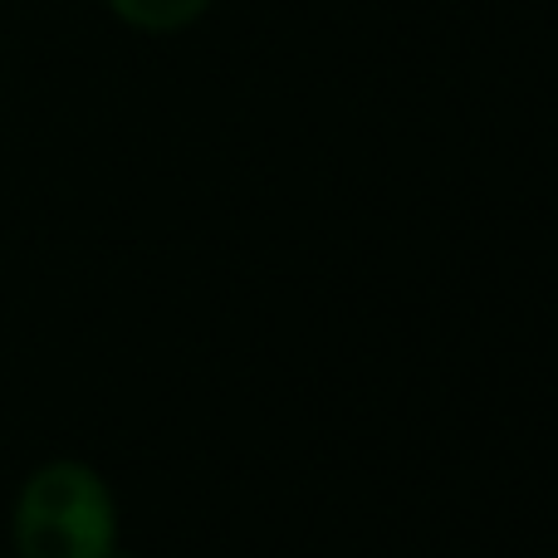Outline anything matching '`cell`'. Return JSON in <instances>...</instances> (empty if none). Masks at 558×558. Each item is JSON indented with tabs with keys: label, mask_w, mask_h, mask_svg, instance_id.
Wrapping results in <instances>:
<instances>
[{
	"label": "cell",
	"mask_w": 558,
	"mask_h": 558,
	"mask_svg": "<svg viewBox=\"0 0 558 558\" xmlns=\"http://www.w3.org/2000/svg\"><path fill=\"white\" fill-rule=\"evenodd\" d=\"M15 558H113L118 505L108 481L84 461H45L29 471L10 514Z\"/></svg>",
	"instance_id": "obj_1"
},
{
	"label": "cell",
	"mask_w": 558,
	"mask_h": 558,
	"mask_svg": "<svg viewBox=\"0 0 558 558\" xmlns=\"http://www.w3.org/2000/svg\"><path fill=\"white\" fill-rule=\"evenodd\" d=\"M206 5L211 0H108V10L143 35H177V29L196 25Z\"/></svg>",
	"instance_id": "obj_2"
},
{
	"label": "cell",
	"mask_w": 558,
	"mask_h": 558,
	"mask_svg": "<svg viewBox=\"0 0 558 558\" xmlns=\"http://www.w3.org/2000/svg\"><path fill=\"white\" fill-rule=\"evenodd\" d=\"M113 558H128V554H113Z\"/></svg>",
	"instance_id": "obj_3"
}]
</instances>
